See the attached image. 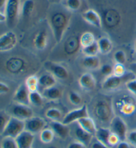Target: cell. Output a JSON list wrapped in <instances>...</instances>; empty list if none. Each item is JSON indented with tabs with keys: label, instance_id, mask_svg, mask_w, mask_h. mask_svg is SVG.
<instances>
[{
	"label": "cell",
	"instance_id": "14",
	"mask_svg": "<svg viewBox=\"0 0 136 148\" xmlns=\"http://www.w3.org/2000/svg\"><path fill=\"white\" fill-rule=\"evenodd\" d=\"M29 93L25 84H21L14 93V100L16 102V103L29 106L30 104Z\"/></svg>",
	"mask_w": 136,
	"mask_h": 148
},
{
	"label": "cell",
	"instance_id": "36",
	"mask_svg": "<svg viewBox=\"0 0 136 148\" xmlns=\"http://www.w3.org/2000/svg\"><path fill=\"white\" fill-rule=\"evenodd\" d=\"M114 60L116 64H126L127 61V56L123 50H118L114 54Z\"/></svg>",
	"mask_w": 136,
	"mask_h": 148
},
{
	"label": "cell",
	"instance_id": "22",
	"mask_svg": "<svg viewBox=\"0 0 136 148\" xmlns=\"http://www.w3.org/2000/svg\"><path fill=\"white\" fill-rule=\"evenodd\" d=\"M57 80L56 77L51 73H45L39 78V86L44 89L49 88L55 86Z\"/></svg>",
	"mask_w": 136,
	"mask_h": 148
},
{
	"label": "cell",
	"instance_id": "34",
	"mask_svg": "<svg viewBox=\"0 0 136 148\" xmlns=\"http://www.w3.org/2000/svg\"><path fill=\"white\" fill-rule=\"evenodd\" d=\"M82 51L85 56H97L98 53H100L97 41H95L94 43H92L89 46L84 47L82 49Z\"/></svg>",
	"mask_w": 136,
	"mask_h": 148
},
{
	"label": "cell",
	"instance_id": "29",
	"mask_svg": "<svg viewBox=\"0 0 136 148\" xmlns=\"http://www.w3.org/2000/svg\"><path fill=\"white\" fill-rule=\"evenodd\" d=\"M25 85L29 92L37 91L39 86V78L36 75H31L27 78L25 81Z\"/></svg>",
	"mask_w": 136,
	"mask_h": 148
},
{
	"label": "cell",
	"instance_id": "17",
	"mask_svg": "<svg viewBox=\"0 0 136 148\" xmlns=\"http://www.w3.org/2000/svg\"><path fill=\"white\" fill-rule=\"evenodd\" d=\"M80 86L85 90H92L96 84V79L90 73H85L80 77L78 79Z\"/></svg>",
	"mask_w": 136,
	"mask_h": 148
},
{
	"label": "cell",
	"instance_id": "20",
	"mask_svg": "<svg viewBox=\"0 0 136 148\" xmlns=\"http://www.w3.org/2000/svg\"><path fill=\"white\" fill-rule=\"evenodd\" d=\"M33 43L35 48L40 51H43L48 44V35L45 30H41L35 37Z\"/></svg>",
	"mask_w": 136,
	"mask_h": 148
},
{
	"label": "cell",
	"instance_id": "37",
	"mask_svg": "<svg viewBox=\"0 0 136 148\" xmlns=\"http://www.w3.org/2000/svg\"><path fill=\"white\" fill-rule=\"evenodd\" d=\"M68 99L69 101H70V102L72 105L79 106L82 103V97L81 95L78 93H77L76 91H71L69 93Z\"/></svg>",
	"mask_w": 136,
	"mask_h": 148
},
{
	"label": "cell",
	"instance_id": "41",
	"mask_svg": "<svg viewBox=\"0 0 136 148\" xmlns=\"http://www.w3.org/2000/svg\"><path fill=\"white\" fill-rule=\"evenodd\" d=\"M113 69L114 67H112L111 65H110L108 64H106L102 65V66L100 67V72L102 75H106L108 77V76L112 75Z\"/></svg>",
	"mask_w": 136,
	"mask_h": 148
},
{
	"label": "cell",
	"instance_id": "13",
	"mask_svg": "<svg viewBox=\"0 0 136 148\" xmlns=\"http://www.w3.org/2000/svg\"><path fill=\"white\" fill-rule=\"evenodd\" d=\"M15 139L18 148H32L35 136L32 133L24 130Z\"/></svg>",
	"mask_w": 136,
	"mask_h": 148
},
{
	"label": "cell",
	"instance_id": "9",
	"mask_svg": "<svg viewBox=\"0 0 136 148\" xmlns=\"http://www.w3.org/2000/svg\"><path fill=\"white\" fill-rule=\"evenodd\" d=\"M12 116L25 121L33 116V111L28 105L16 103L12 109Z\"/></svg>",
	"mask_w": 136,
	"mask_h": 148
},
{
	"label": "cell",
	"instance_id": "6",
	"mask_svg": "<svg viewBox=\"0 0 136 148\" xmlns=\"http://www.w3.org/2000/svg\"><path fill=\"white\" fill-rule=\"evenodd\" d=\"M17 43L16 34L12 31L5 32L0 36V52H6L16 47Z\"/></svg>",
	"mask_w": 136,
	"mask_h": 148
},
{
	"label": "cell",
	"instance_id": "42",
	"mask_svg": "<svg viewBox=\"0 0 136 148\" xmlns=\"http://www.w3.org/2000/svg\"><path fill=\"white\" fill-rule=\"evenodd\" d=\"M126 140L133 146L136 147V130H133L128 133L127 135Z\"/></svg>",
	"mask_w": 136,
	"mask_h": 148
},
{
	"label": "cell",
	"instance_id": "51",
	"mask_svg": "<svg viewBox=\"0 0 136 148\" xmlns=\"http://www.w3.org/2000/svg\"><path fill=\"white\" fill-rule=\"evenodd\" d=\"M48 148H57V147H55V146H51V147H49Z\"/></svg>",
	"mask_w": 136,
	"mask_h": 148
},
{
	"label": "cell",
	"instance_id": "38",
	"mask_svg": "<svg viewBox=\"0 0 136 148\" xmlns=\"http://www.w3.org/2000/svg\"><path fill=\"white\" fill-rule=\"evenodd\" d=\"M126 69L124 64H116L115 66H114L112 75L117 76V77H122L126 75Z\"/></svg>",
	"mask_w": 136,
	"mask_h": 148
},
{
	"label": "cell",
	"instance_id": "24",
	"mask_svg": "<svg viewBox=\"0 0 136 148\" xmlns=\"http://www.w3.org/2000/svg\"><path fill=\"white\" fill-rule=\"evenodd\" d=\"M83 64L88 69H96L100 66V60L98 56H85L83 60Z\"/></svg>",
	"mask_w": 136,
	"mask_h": 148
},
{
	"label": "cell",
	"instance_id": "35",
	"mask_svg": "<svg viewBox=\"0 0 136 148\" xmlns=\"http://www.w3.org/2000/svg\"><path fill=\"white\" fill-rule=\"evenodd\" d=\"M0 148H18L16 139L11 137H3L1 141Z\"/></svg>",
	"mask_w": 136,
	"mask_h": 148
},
{
	"label": "cell",
	"instance_id": "2",
	"mask_svg": "<svg viewBox=\"0 0 136 148\" xmlns=\"http://www.w3.org/2000/svg\"><path fill=\"white\" fill-rule=\"evenodd\" d=\"M25 130V121L21 120L12 116L2 136L16 138L21 132Z\"/></svg>",
	"mask_w": 136,
	"mask_h": 148
},
{
	"label": "cell",
	"instance_id": "30",
	"mask_svg": "<svg viewBox=\"0 0 136 148\" xmlns=\"http://www.w3.org/2000/svg\"><path fill=\"white\" fill-rule=\"evenodd\" d=\"M82 0H64L63 5L66 10L72 12H76L82 6Z\"/></svg>",
	"mask_w": 136,
	"mask_h": 148
},
{
	"label": "cell",
	"instance_id": "28",
	"mask_svg": "<svg viewBox=\"0 0 136 148\" xmlns=\"http://www.w3.org/2000/svg\"><path fill=\"white\" fill-rule=\"evenodd\" d=\"M55 133L51 128H45L40 132V140L45 144H48L53 141Z\"/></svg>",
	"mask_w": 136,
	"mask_h": 148
},
{
	"label": "cell",
	"instance_id": "31",
	"mask_svg": "<svg viewBox=\"0 0 136 148\" xmlns=\"http://www.w3.org/2000/svg\"><path fill=\"white\" fill-rule=\"evenodd\" d=\"M12 115L3 110L0 111V135H2Z\"/></svg>",
	"mask_w": 136,
	"mask_h": 148
},
{
	"label": "cell",
	"instance_id": "23",
	"mask_svg": "<svg viewBox=\"0 0 136 148\" xmlns=\"http://www.w3.org/2000/svg\"><path fill=\"white\" fill-rule=\"evenodd\" d=\"M43 96L48 100L55 101L62 97V91L55 86L45 89L43 93Z\"/></svg>",
	"mask_w": 136,
	"mask_h": 148
},
{
	"label": "cell",
	"instance_id": "44",
	"mask_svg": "<svg viewBox=\"0 0 136 148\" xmlns=\"http://www.w3.org/2000/svg\"><path fill=\"white\" fill-rule=\"evenodd\" d=\"M116 148H134L135 147L130 144L128 141H120V142L116 146Z\"/></svg>",
	"mask_w": 136,
	"mask_h": 148
},
{
	"label": "cell",
	"instance_id": "21",
	"mask_svg": "<svg viewBox=\"0 0 136 148\" xmlns=\"http://www.w3.org/2000/svg\"><path fill=\"white\" fill-rule=\"evenodd\" d=\"M99 52L103 55H107L112 51L113 49V43L108 37H102L97 41Z\"/></svg>",
	"mask_w": 136,
	"mask_h": 148
},
{
	"label": "cell",
	"instance_id": "47",
	"mask_svg": "<svg viewBox=\"0 0 136 148\" xmlns=\"http://www.w3.org/2000/svg\"><path fill=\"white\" fill-rule=\"evenodd\" d=\"M129 70L130 72L134 75L135 78H136V62L131 63L129 66Z\"/></svg>",
	"mask_w": 136,
	"mask_h": 148
},
{
	"label": "cell",
	"instance_id": "50",
	"mask_svg": "<svg viewBox=\"0 0 136 148\" xmlns=\"http://www.w3.org/2000/svg\"><path fill=\"white\" fill-rule=\"evenodd\" d=\"M134 51H135V53H136V39H135V40L134 41Z\"/></svg>",
	"mask_w": 136,
	"mask_h": 148
},
{
	"label": "cell",
	"instance_id": "48",
	"mask_svg": "<svg viewBox=\"0 0 136 148\" xmlns=\"http://www.w3.org/2000/svg\"><path fill=\"white\" fill-rule=\"evenodd\" d=\"M7 1L8 0H0V12L2 13L4 12V14H5V10Z\"/></svg>",
	"mask_w": 136,
	"mask_h": 148
},
{
	"label": "cell",
	"instance_id": "27",
	"mask_svg": "<svg viewBox=\"0 0 136 148\" xmlns=\"http://www.w3.org/2000/svg\"><path fill=\"white\" fill-rule=\"evenodd\" d=\"M95 41H96V39H95L94 35L90 32H86L82 34L79 40L82 48L89 46Z\"/></svg>",
	"mask_w": 136,
	"mask_h": 148
},
{
	"label": "cell",
	"instance_id": "40",
	"mask_svg": "<svg viewBox=\"0 0 136 148\" xmlns=\"http://www.w3.org/2000/svg\"><path fill=\"white\" fill-rule=\"evenodd\" d=\"M120 137L116 134L115 133L112 132L110 135L108 140V145L110 147H114L116 146L118 143L120 142Z\"/></svg>",
	"mask_w": 136,
	"mask_h": 148
},
{
	"label": "cell",
	"instance_id": "3",
	"mask_svg": "<svg viewBox=\"0 0 136 148\" xmlns=\"http://www.w3.org/2000/svg\"><path fill=\"white\" fill-rule=\"evenodd\" d=\"M21 13L20 0H8L5 10L7 21L9 26H13L17 20Z\"/></svg>",
	"mask_w": 136,
	"mask_h": 148
},
{
	"label": "cell",
	"instance_id": "16",
	"mask_svg": "<svg viewBox=\"0 0 136 148\" xmlns=\"http://www.w3.org/2000/svg\"><path fill=\"white\" fill-rule=\"evenodd\" d=\"M52 130L56 136L61 139H66L70 134V128L68 125L59 121H52L50 123Z\"/></svg>",
	"mask_w": 136,
	"mask_h": 148
},
{
	"label": "cell",
	"instance_id": "46",
	"mask_svg": "<svg viewBox=\"0 0 136 148\" xmlns=\"http://www.w3.org/2000/svg\"><path fill=\"white\" fill-rule=\"evenodd\" d=\"M67 148H87V147L85 146L83 143L79 142V141H73V142L70 143V144L68 145Z\"/></svg>",
	"mask_w": 136,
	"mask_h": 148
},
{
	"label": "cell",
	"instance_id": "43",
	"mask_svg": "<svg viewBox=\"0 0 136 148\" xmlns=\"http://www.w3.org/2000/svg\"><path fill=\"white\" fill-rule=\"evenodd\" d=\"M90 148H111L110 147L108 146L107 145L104 144L98 140H96L93 141V142L90 143Z\"/></svg>",
	"mask_w": 136,
	"mask_h": 148
},
{
	"label": "cell",
	"instance_id": "1",
	"mask_svg": "<svg viewBox=\"0 0 136 148\" xmlns=\"http://www.w3.org/2000/svg\"><path fill=\"white\" fill-rule=\"evenodd\" d=\"M49 23L55 40L60 43L68 26V17L61 12H55L51 16Z\"/></svg>",
	"mask_w": 136,
	"mask_h": 148
},
{
	"label": "cell",
	"instance_id": "5",
	"mask_svg": "<svg viewBox=\"0 0 136 148\" xmlns=\"http://www.w3.org/2000/svg\"><path fill=\"white\" fill-rule=\"evenodd\" d=\"M111 132L120 137L121 141L126 140L128 135V126L120 116H115L112 119L110 123Z\"/></svg>",
	"mask_w": 136,
	"mask_h": 148
},
{
	"label": "cell",
	"instance_id": "39",
	"mask_svg": "<svg viewBox=\"0 0 136 148\" xmlns=\"http://www.w3.org/2000/svg\"><path fill=\"white\" fill-rule=\"evenodd\" d=\"M125 84L129 92L136 97V78L128 80Z\"/></svg>",
	"mask_w": 136,
	"mask_h": 148
},
{
	"label": "cell",
	"instance_id": "12",
	"mask_svg": "<svg viewBox=\"0 0 136 148\" xmlns=\"http://www.w3.org/2000/svg\"><path fill=\"white\" fill-rule=\"evenodd\" d=\"M111 111L110 106L107 102L100 101L96 103L94 108V114L97 118L101 121H107L110 117Z\"/></svg>",
	"mask_w": 136,
	"mask_h": 148
},
{
	"label": "cell",
	"instance_id": "15",
	"mask_svg": "<svg viewBox=\"0 0 136 148\" xmlns=\"http://www.w3.org/2000/svg\"><path fill=\"white\" fill-rule=\"evenodd\" d=\"M124 77H117V76L114 75L108 76L102 83V89L106 91H114L118 90L122 86Z\"/></svg>",
	"mask_w": 136,
	"mask_h": 148
},
{
	"label": "cell",
	"instance_id": "10",
	"mask_svg": "<svg viewBox=\"0 0 136 148\" xmlns=\"http://www.w3.org/2000/svg\"><path fill=\"white\" fill-rule=\"evenodd\" d=\"M45 66L47 70L49 71V73L53 74L55 77L58 78V79H66L68 77L69 74L67 69L61 64L48 62L45 63Z\"/></svg>",
	"mask_w": 136,
	"mask_h": 148
},
{
	"label": "cell",
	"instance_id": "19",
	"mask_svg": "<svg viewBox=\"0 0 136 148\" xmlns=\"http://www.w3.org/2000/svg\"><path fill=\"white\" fill-rule=\"evenodd\" d=\"M77 123L78 124L80 127L89 134L93 135V136L96 134L97 131L96 123L94 119L90 116L83 117V118L79 119L77 121Z\"/></svg>",
	"mask_w": 136,
	"mask_h": 148
},
{
	"label": "cell",
	"instance_id": "25",
	"mask_svg": "<svg viewBox=\"0 0 136 148\" xmlns=\"http://www.w3.org/2000/svg\"><path fill=\"white\" fill-rule=\"evenodd\" d=\"M111 133V130L110 128L100 127L97 129V131L95 134V136H96L97 140L109 146L108 140V138Z\"/></svg>",
	"mask_w": 136,
	"mask_h": 148
},
{
	"label": "cell",
	"instance_id": "8",
	"mask_svg": "<svg viewBox=\"0 0 136 148\" xmlns=\"http://www.w3.org/2000/svg\"><path fill=\"white\" fill-rule=\"evenodd\" d=\"M46 126V121L40 117L33 116L25 121V130L35 134L40 133Z\"/></svg>",
	"mask_w": 136,
	"mask_h": 148
},
{
	"label": "cell",
	"instance_id": "26",
	"mask_svg": "<svg viewBox=\"0 0 136 148\" xmlns=\"http://www.w3.org/2000/svg\"><path fill=\"white\" fill-rule=\"evenodd\" d=\"M35 8L33 0H25L21 7V14L23 17H28L33 14Z\"/></svg>",
	"mask_w": 136,
	"mask_h": 148
},
{
	"label": "cell",
	"instance_id": "32",
	"mask_svg": "<svg viewBox=\"0 0 136 148\" xmlns=\"http://www.w3.org/2000/svg\"><path fill=\"white\" fill-rule=\"evenodd\" d=\"M45 116L51 121H59L62 119V112L59 109L52 108L47 110Z\"/></svg>",
	"mask_w": 136,
	"mask_h": 148
},
{
	"label": "cell",
	"instance_id": "11",
	"mask_svg": "<svg viewBox=\"0 0 136 148\" xmlns=\"http://www.w3.org/2000/svg\"><path fill=\"white\" fill-rule=\"evenodd\" d=\"M82 17L86 22L94 27L100 29L102 27V18L98 12L92 9H89L82 14Z\"/></svg>",
	"mask_w": 136,
	"mask_h": 148
},
{
	"label": "cell",
	"instance_id": "45",
	"mask_svg": "<svg viewBox=\"0 0 136 148\" xmlns=\"http://www.w3.org/2000/svg\"><path fill=\"white\" fill-rule=\"evenodd\" d=\"M10 90L9 87L5 83L0 82V94H5L7 93Z\"/></svg>",
	"mask_w": 136,
	"mask_h": 148
},
{
	"label": "cell",
	"instance_id": "7",
	"mask_svg": "<svg viewBox=\"0 0 136 148\" xmlns=\"http://www.w3.org/2000/svg\"><path fill=\"white\" fill-rule=\"evenodd\" d=\"M88 116H89V115H88V112L87 106L85 104L80 108L69 112L62 119V122L66 124V125H69L70 124L74 122H77L79 119L83 118V117Z\"/></svg>",
	"mask_w": 136,
	"mask_h": 148
},
{
	"label": "cell",
	"instance_id": "33",
	"mask_svg": "<svg viewBox=\"0 0 136 148\" xmlns=\"http://www.w3.org/2000/svg\"><path fill=\"white\" fill-rule=\"evenodd\" d=\"M29 102L35 106H41L43 103V96L39 92L34 91L29 93Z\"/></svg>",
	"mask_w": 136,
	"mask_h": 148
},
{
	"label": "cell",
	"instance_id": "4",
	"mask_svg": "<svg viewBox=\"0 0 136 148\" xmlns=\"http://www.w3.org/2000/svg\"><path fill=\"white\" fill-rule=\"evenodd\" d=\"M117 106L121 114L126 116L132 115L136 112L135 100L130 95L121 97L117 102Z\"/></svg>",
	"mask_w": 136,
	"mask_h": 148
},
{
	"label": "cell",
	"instance_id": "18",
	"mask_svg": "<svg viewBox=\"0 0 136 148\" xmlns=\"http://www.w3.org/2000/svg\"><path fill=\"white\" fill-rule=\"evenodd\" d=\"M74 136L77 141L82 143L87 147L90 145L93 138V135L84 130L83 128L80 127L78 124L74 130Z\"/></svg>",
	"mask_w": 136,
	"mask_h": 148
},
{
	"label": "cell",
	"instance_id": "49",
	"mask_svg": "<svg viewBox=\"0 0 136 148\" xmlns=\"http://www.w3.org/2000/svg\"><path fill=\"white\" fill-rule=\"evenodd\" d=\"M4 21H7V17L4 13L0 12V22H4Z\"/></svg>",
	"mask_w": 136,
	"mask_h": 148
}]
</instances>
